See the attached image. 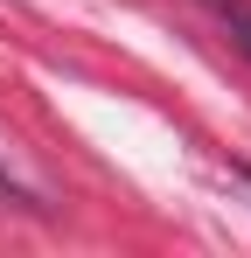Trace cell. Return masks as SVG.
I'll return each mask as SVG.
<instances>
[{
	"instance_id": "1",
	"label": "cell",
	"mask_w": 251,
	"mask_h": 258,
	"mask_svg": "<svg viewBox=\"0 0 251 258\" xmlns=\"http://www.w3.org/2000/svg\"><path fill=\"white\" fill-rule=\"evenodd\" d=\"M209 7H216V21L230 28V42L251 56V0H209Z\"/></svg>"
},
{
	"instance_id": "2",
	"label": "cell",
	"mask_w": 251,
	"mask_h": 258,
	"mask_svg": "<svg viewBox=\"0 0 251 258\" xmlns=\"http://www.w3.org/2000/svg\"><path fill=\"white\" fill-rule=\"evenodd\" d=\"M0 210H42V203H35V196H28V188H21L7 168H0Z\"/></svg>"
},
{
	"instance_id": "3",
	"label": "cell",
	"mask_w": 251,
	"mask_h": 258,
	"mask_svg": "<svg viewBox=\"0 0 251 258\" xmlns=\"http://www.w3.org/2000/svg\"><path fill=\"white\" fill-rule=\"evenodd\" d=\"M237 174H244V181H251V168H237Z\"/></svg>"
}]
</instances>
